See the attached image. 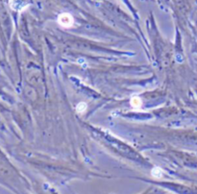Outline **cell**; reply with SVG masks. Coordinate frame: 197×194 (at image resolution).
<instances>
[{
    "mask_svg": "<svg viewBox=\"0 0 197 194\" xmlns=\"http://www.w3.org/2000/svg\"><path fill=\"white\" fill-rule=\"evenodd\" d=\"M58 23L64 27V28H69V27L73 26L74 24V19L72 16L68 13H63L58 16Z\"/></svg>",
    "mask_w": 197,
    "mask_h": 194,
    "instance_id": "6da1fadb",
    "label": "cell"
},
{
    "mask_svg": "<svg viewBox=\"0 0 197 194\" xmlns=\"http://www.w3.org/2000/svg\"><path fill=\"white\" fill-rule=\"evenodd\" d=\"M87 109V104L86 103H83V102H81V103H79L77 105L76 107V111H78V113H84V111Z\"/></svg>",
    "mask_w": 197,
    "mask_h": 194,
    "instance_id": "3957f363",
    "label": "cell"
},
{
    "mask_svg": "<svg viewBox=\"0 0 197 194\" xmlns=\"http://www.w3.org/2000/svg\"><path fill=\"white\" fill-rule=\"evenodd\" d=\"M131 105L133 108H136V109H138L141 107V100L140 97L138 96H134L132 97L131 99Z\"/></svg>",
    "mask_w": 197,
    "mask_h": 194,
    "instance_id": "7a4b0ae2",
    "label": "cell"
}]
</instances>
